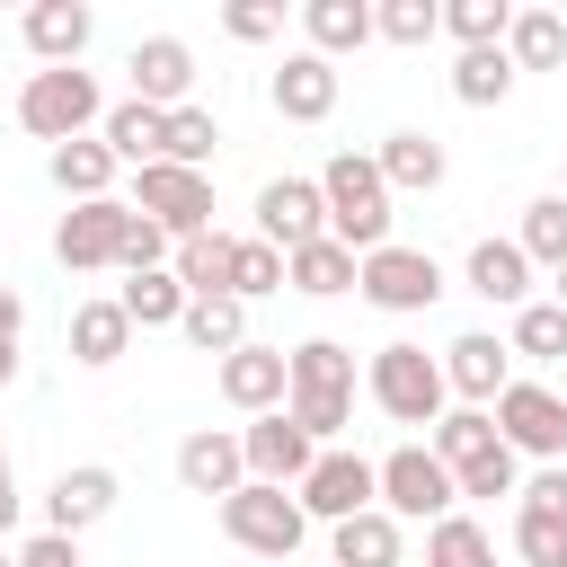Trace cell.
<instances>
[{
    "label": "cell",
    "instance_id": "1",
    "mask_svg": "<svg viewBox=\"0 0 567 567\" xmlns=\"http://www.w3.org/2000/svg\"><path fill=\"white\" fill-rule=\"evenodd\" d=\"M284 416H292L310 443H337L346 416H354V346L301 337V346L284 354Z\"/></svg>",
    "mask_w": 567,
    "mask_h": 567
},
{
    "label": "cell",
    "instance_id": "2",
    "mask_svg": "<svg viewBox=\"0 0 567 567\" xmlns=\"http://www.w3.org/2000/svg\"><path fill=\"white\" fill-rule=\"evenodd\" d=\"M425 452L452 470V496L496 505V496H514V487H523V461L496 443L487 408H443V416H434V434H425Z\"/></svg>",
    "mask_w": 567,
    "mask_h": 567
},
{
    "label": "cell",
    "instance_id": "3",
    "mask_svg": "<svg viewBox=\"0 0 567 567\" xmlns=\"http://www.w3.org/2000/svg\"><path fill=\"white\" fill-rule=\"evenodd\" d=\"M319 204H328V239L337 248H354V257H372V248H390V186H381V168H372V151H337L328 168H319Z\"/></svg>",
    "mask_w": 567,
    "mask_h": 567
},
{
    "label": "cell",
    "instance_id": "4",
    "mask_svg": "<svg viewBox=\"0 0 567 567\" xmlns=\"http://www.w3.org/2000/svg\"><path fill=\"white\" fill-rule=\"evenodd\" d=\"M363 399H372L390 425H425V434H434V416L452 408V390H443V363H434L425 346H408V337L372 346V363H363Z\"/></svg>",
    "mask_w": 567,
    "mask_h": 567
},
{
    "label": "cell",
    "instance_id": "5",
    "mask_svg": "<svg viewBox=\"0 0 567 567\" xmlns=\"http://www.w3.org/2000/svg\"><path fill=\"white\" fill-rule=\"evenodd\" d=\"M213 514H221L230 549H248V558H266V567H284V558L310 540V514H301V496H292V487H266V478L230 487Z\"/></svg>",
    "mask_w": 567,
    "mask_h": 567
},
{
    "label": "cell",
    "instance_id": "6",
    "mask_svg": "<svg viewBox=\"0 0 567 567\" xmlns=\"http://www.w3.org/2000/svg\"><path fill=\"white\" fill-rule=\"evenodd\" d=\"M18 124H27L35 142H80V133H97V124H106V89H97V71H80V62H62V71H27V89H18Z\"/></svg>",
    "mask_w": 567,
    "mask_h": 567
},
{
    "label": "cell",
    "instance_id": "7",
    "mask_svg": "<svg viewBox=\"0 0 567 567\" xmlns=\"http://www.w3.org/2000/svg\"><path fill=\"white\" fill-rule=\"evenodd\" d=\"M487 425H496V443H505L514 461H540V470L567 461V399H558L549 381H523V372H514V381L496 390Z\"/></svg>",
    "mask_w": 567,
    "mask_h": 567
},
{
    "label": "cell",
    "instance_id": "8",
    "mask_svg": "<svg viewBox=\"0 0 567 567\" xmlns=\"http://www.w3.org/2000/svg\"><path fill=\"white\" fill-rule=\"evenodd\" d=\"M354 292H363L372 310H390V319H416V310H434L452 284H443L434 248H408V239H390V248H372V257L354 266Z\"/></svg>",
    "mask_w": 567,
    "mask_h": 567
},
{
    "label": "cell",
    "instance_id": "9",
    "mask_svg": "<svg viewBox=\"0 0 567 567\" xmlns=\"http://www.w3.org/2000/svg\"><path fill=\"white\" fill-rule=\"evenodd\" d=\"M372 487H381V514H390V523H443V514H461L452 470H443L425 443L381 452V461H372Z\"/></svg>",
    "mask_w": 567,
    "mask_h": 567
},
{
    "label": "cell",
    "instance_id": "10",
    "mask_svg": "<svg viewBox=\"0 0 567 567\" xmlns=\"http://www.w3.org/2000/svg\"><path fill=\"white\" fill-rule=\"evenodd\" d=\"M142 221H159L168 239H195L213 230V168H177V159H151L133 168V195H124Z\"/></svg>",
    "mask_w": 567,
    "mask_h": 567
},
{
    "label": "cell",
    "instance_id": "11",
    "mask_svg": "<svg viewBox=\"0 0 567 567\" xmlns=\"http://www.w3.org/2000/svg\"><path fill=\"white\" fill-rule=\"evenodd\" d=\"M292 496H301V514H310V523H328V532H337V523H354L363 505H381L372 461H363V452H346V443H319V461L301 470V487H292Z\"/></svg>",
    "mask_w": 567,
    "mask_h": 567
},
{
    "label": "cell",
    "instance_id": "12",
    "mask_svg": "<svg viewBox=\"0 0 567 567\" xmlns=\"http://www.w3.org/2000/svg\"><path fill=\"white\" fill-rule=\"evenodd\" d=\"M124 230H133V204H124V195L71 204V213L53 221V257H62L71 275H106V266H124Z\"/></svg>",
    "mask_w": 567,
    "mask_h": 567
},
{
    "label": "cell",
    "instance_id": "13",
    "mask_svg": "<svg viewBox=\"0 0 567 567\" xmlns=\"http://www.w3.org/2000/svg\"><path fill=\"white\" fill-rule=\"evenodd\" d=\"M337 89H346V71L319 62L310 44H292V53L266 71V106H275L284 124H328V115H337Z\"/></svg>",
    "mask_w": 567,
    "mask_h": 567
},
{
    "label": "cell",
    "instance_id": "14",
    "mask_svg": "<svg viewBox=\"0 0 567 567\" xmlns=\"http://www.w3.org/2000/svg\"><path fill=\"white\" fill-rule=\"evenodd\" d=\"M257 239H266V248H284V257H292V248H310V239H328L319 177H292V168H284V177H266V186H257Z\"/></svg>",
    "mask_w": 567,
    "mask_h": 567
},
{
    "label": "cell",
    "instance_id": "15",
    "mask_svg": "<svg viewBox=\"0 0 567 567\" xmlns=\"http://www.w3.org/2000/svg\"><path fill=\"white\" fill-rule=\"evenodd\" d=\"M434 363H443L452 408H496V390L514 381V346H505V337H487V328H461Z\"/></svg>",
    "mask_w": 567,
    "mask_h": 567
},
{
    "label": "cell",
    "instance_id": "16",
    "mask_svg": "<svg viewBox=\"0 0 567 567\" xmlns=\"http://www.w3.org/2000/svg\"><path fill=\"white\" fill-rule=\"evenodd\" d=\"M124 97H142V106H195V44L186 35H142L133 53H124Z\"/></svg>",
    "mask_w": 567,
    "mask_h": 567
},
{
    "label": "cell",
    "instance_id": "17",
    "mask_svg": "<svg viewBox=\"0 0 567 567\" xmlns=\"http://www.w3.org/2000/svg\"><path fill=\"white\" fill-rule=\"evenodd\" d=\"M115 496H124V478H115L106 461H71V470L44 487V532L80 540V532H97V523L115 514Z\"/></svg>",
    "mask_w": 567,
    "mask_h": 567
},
{
    "label": "cell",
    "instance_id": "18",
    "mask_svg": "<svg viewBox=\"0 0 567 567\" xmlns=\"http://www.w3.org/2000/svg\"><path fill=\"white\" fill-rule=\"evenodd\" d=\"M239 461H248V478H266V487H301V470L319 461V443H310L284 408H266V416L239 425Z\"/></svg>",
    "mask_w": 567,
    "mask_h": 567
},
{
    "label": "cell",
    "instance_id": "19",
    "mask_svg": "<svg viewBox=\"0 0 567 567\" xmlns=\"http://www.w3.org/2000/svg\"><path fill=\"white\" fill-rule=\"evenodd\" d=\"M177 487L186 496H230V487H248V461H239V425H195L186 443H177Z\"/></svg>",
    "mask_w": 567,
    "mask_h": 567
},
{
    "label": "cell",
    "instance_id": "20",
    "mask_svg": "<svg viewBox=\"0 0 567 567\" xmlns=\"http://www.w3.org/2000/svg\"><path fill=\"white\" fill-rule=\"evenodd\" d=\"M213 390L239 408V416H266V408H284V346H230L221 363H213Z\"/></svg>",
    "mask_w": 567,
    "mask_h": 567
},
{
    "label": "cell",
    "instance_id": "21",
    "mask_svg": "<svg viewBox=\"0 0 567 567\" xmlns=\"http://www.w3.org/2000/svg\"><path fill=\"white\" fill-rule=\"evenodd\" d=\"M18 35H27V53H35L44 71H62V62H80V53H89L97 9H89V0H35V9L18 18Z\"/></svg>",
    "mask_w": 567,
    "mask_h": 567
},
{
    "label": "cell",
    "instance_id": "22",
    "mask_svg": "<svg viewBox=\"0 0 567 567\" xmlns=\"http://www.w3.org/2000/svg\"><path fill=\"white\" fill-rule=\"evenodd\" d=\"M372 168H381V186H390V195H434V186L452 177V151H443L434 133H416V124H399V133H381V151H372Z\"/></svg>",
    "mask_w": 567,
    "mask_h": 567
},
{
    "label": "cell",
    "instance_id": "23",
    "mask_svg": "<svg viewBox=\"0 0 567 567\" xmlns=\"http://www.w3.org/2000/svg\"><path fill=\"white\" fill-rule=\"evenodd\" d=\"M71 363H89V372H106V363H124L133 354V319H124V301L115 292H89V301H71Z\"/></svg>",
    "mask_w": 567,
    "mask_h": 567
},
{
    "label": "cell",
    "instance_id": "24",
    "mask_svg": "<svg viewBox=\"0 0 567 567\" xmlns=\"http://www.w3.org/2000/svg\"><path fill=\"white\" fill-rule=\"evenodd\" d=\"M461 284H470L478 301H496V310H523V301H532V257H523L514 239H478V248L461 257Z\"/></svg>",
    "mask_w": 567,
    "mask_h": 567
},
{
    "label": "cell",
    "instance_id": "25",
    "mask_svg": "<svg viewBox=\"0 0 567 567\" xmlns=\"http://www.w3.org/2000/svg\"><path fill=\"white\" fill-rule=\"evenodd\" d=\"M328 567H408V523H390L381 505H363L354 523L328 532Z\"/></svg>",
    "mask_w": 567,
    "mask_h": 567
},
{
    "label": "cell",
    "instance_id": "26",
    "mask_svg": "<svg viewBox=\"0 0 567 567\" xmlns=\"http://www.w3.org/2000/svg\"><path fill=\"white\" fill-rule=\"evenodd\" d=\"M301 35L319 62H346L372 44V0H301Z\"/></svg>",
    "mask_w": 567,
    "mask_h": 567
},
{
    "label": "cell",
    "instance_id": "27",
    "mask_svg": "<svg viewBox=\"0 0 567 567\" xmlns=\"http://www.w3.org/2000/svg\"><path fill=\"white\" fill-rule=\"evenodd\" d=\"M230 257H239V230H195L168 248V275L186 284V301H213V292H230Z\"/></svg>",
    "mask_w": 567,
    "mask_h": 567
},
{
    "label": "cell",
    "instance_id": "28",
    "mask_svg": "<svg viewBox=\"0 0 567 567\" xmlns=\"http://www.w3.org/2000/svg\"><path fill=\"white\" fill-rule=\"evenodd\" d=\"M53 186H62V204H97V195H115V151L97 142V133H80V142H53Z\"/></svg>",
    "mask_w": 567,
    "mask_h": 567
},
{
    "label": "cell",
    "instance_id": "29",
    "mask_svg": "<svg viewBox=\"0 0 567 567\" xmlns=\"http://www.w3.org/2000/svg\"><path fill=\"white\" fill-rule=\"evenodd\" d=\"M159 133H168V115L142 106V97H115L106 124H97V142L115 151V168H151V159H159Z\"/></svg>",
    "mask_w": 567,
    "mask_h": 567
},
{
    "label": "cell",
    "instance_id": "30",
    "mask_svg": "<svg viewBox=\"0 0 567 567\" xmlns=\"http://www.w3.org/2000/svg\"><path fill=\"white\" fill-rule=\"evenodd\" d=\"M354 248H337V239H310V248H292L284 257V284L292 292H310V301H337V292H354Z\"/></svg>",
    "mask_w": 567,
    "mask_h": 567
},
{
    "label": "cell",
    "instance_id": "31",
    "mask_svg": "<svg viewBox=\"0 0 567 567\" xmlns=\"http://www.w3.org/2000/svg\"><path fill=\"white\" fill-rule=\"evenodd\" d=\"M177 337L195 346V354H230V346H248V301H230V292H213V301H186V319H177Z\"/></svg>",
    "mask_w": 567,
    "mask_h": 567
},
{
    "label": "cell",
    "instance_id": "32",
    "mask_svg": "<svg viewBox=\"0 0 567 567\" xmlns=\"http://www.w3.org/2000/svg\"><path fill=\"white\" fill-rule=\"evenodd\" d=\"M505 62H514V71H558V62H567V18H558V9H514Z\"/></svg>",
    "mask_w": 567,
    "mask_h": 567
},
{
    "label": "cell",
    "instance_id": "33",
    "mask_svg": "<svg viewBox=\"0 0 567 567\" xmlns=\"http://www.w3.org/2000/svg\"><path fill=\"white\" fill-rule=\"evenodd\" d=\"M514 62H505V44H478V53H452V97L461 106H505L514 97Z\"/></svg>",
    "mask_w": 567,
    "mask_h": 567
},
{
    "label": "cell",
    "instance_id": "34",
    "mask_svg": "<svg viewBox=\"0 0 567 567\" xmlns=\"http://www.w3.org/2000/svg\"><path fill=\"white\" fill-rule=\"evenodd\" d=\"M425 567H496V532L478 514H443L425 523Z\"/></svg>",
    "mask_w": 567,
    "mask_h": 567
},
{
    "label": "cell",
    "instance_id": "35",
    "mask_svg": "<svg viewBox=\"0 0 567 567\" xmlns=\"http://www.w3.org/2000/svg\"><path fill=\"white\" fill-rule=\"evenodd\" d=\"M115 301H124V319H133V328H177V319H186V284H177L168 266L124 275V292H115Z\"/></svg>",
    "mask_w": 567,
    "mask_h": 567
},
{
    "label": "cell",
    "instance_id": "36",
    "mask_svg": "<svg viewBox=\"0 0 567 567\" xmlns=\"http://www.w3.org/2000/svg\"><path fill=\"white\" fill-rule=\"evenodd\" d=\"M505 346H514V363H567V310L558 301H523Z\"/></svg>",
    "mask_w": 567,
    "mask_h": 567
},
{
    "label": "cell",
    "instance_id": "37",
    "mask_svg": "<svg viewBox=\"0 0 567 567\" xmlns=\"http://www.w3.org/2000/svg\"><path fill=\"white\" fill-rule=\"evenodd\" d=\"M514 248L532 257V275H540V266H567V195H532V204H523Z\"/></svg>",
    "mask_w": 567,
    "mask_h": 567
},
{
    "label": "cell",
    "instance_id": "38",
    "mask_svg": "<svg viewBox=\"0 0 567 567\" xmlns=\"http://www.w3.org/2000/svg\"><path fill=\"white\" fill-rule=\"evenodd\" d=\"M213 151H221V124H213V106H168L159 159H177V168H213Z\"/></svg>",
    "mask_w": 567,
    "mask_h": 567
},
{
    "label": "cell",
    "instance_id": "39",
    "mask_svg": "<svg viewBox=\"0 0 567 567\" xmlns=\"http://www.w3.org/2000/svg\"><path fill=\"white\" fill-rule=\"evenodd\" d=\"M505 27H514V0H443V35H452L461 53L505 44Z\"/></svg>",
    "mask_w": 567,
    "mask_h": 567
},
{
    "label": "cell",
    "instance_id": "40",
    "mask_svg": "<svg viewBox=\"0 0 567 567\" xmlns=\"http://www.w3.org/2000/svg\"><path fill=\"white\" fill-rule=\"evenodd\" d=\"M372 35L416 53V44H434V35H443V0H381V9H372Z\"/></svg>",
    "mask_w": 567,
    "mask_h": 567
},
{
    "label": "cell",
    "instance_id": "41",
    "mask_svg": "<svg viewBox=\"0 0 567 567\" xmlns=\"http://www.w3.org/2000/svg\"><path fill=\"white\" fill-rule=\"evenodd\" d=\"M266 292H284V248H266V239L248 230L239 257H230V301H266Z\"/></svg>",
    "mask_w": 567,
    "mask_h": 567
},
{
    "label": "cell",
    "instance_id": "42",
    "mask_svg": "<svg viewBox=\"0 0 567 567\" xmlns=\"http://www.w3.org/2000/svg\"><path fill=\"white\" fill-rule=\"evenodd\" d=\"M514 558H523V567H567V523L514 505Z\"/></svg>",
    "mask_w": 567,
    "mask_h": 567
},
{
    "label": "cell",
    "instance_id": "43",
    "mask_svg": "<svg viewBox=\"0 0 567 567\" xmlns=\"http://www.w3.org/2000/svg\"><path fill=\"white\" fill-rule=\"evenodd\" d=\"M514 505H523V514H549V523H567V461L532 470V478L514 487Z\"/></svg>",
    "mask_w": 567,
    "mask_h": 567
},
{
    "label": "cell",
    "instance_id": "44",
    "mask_svg": "<svg viewBox=\"0 0 567 567\" xmlns=\"http://www.w3.org/2000/svg\"><path fill=\"white\" fill-rule=\"evenodd\" d=\"M221 35L266 44V35H284V9H275V0H230V9H221Z\"/></svg>",
    "mask_w": 567,
    "mask_h": 567
},
{
    "label": "cell",
    "instance_id": "45",
    "mask_svg": "<svg viewBox=\"0 0 567 567\" xmlns=\"http://www.w3.org/2000/svg\"><path fill=\"white\" fill-rule=\"evenodd\" d=\"M18 567H80V540H62V532H35V540H18Z\"/></svg>",
    "mask_w": 567,
    "mask_h": 567
},
{
    "label": "cell",
    "instance_id": "46",
    "mask_svg": "<svg viewBox=\"0 0 567 567\" xmlns=\"http://www.w3.org/2000/svg\"><path fill=\"white\" fill-rule=\"evenodd\" d=\"M18 328H27V301H18V292H9V284H0V337H9V346H18Z\"/></svg>",
    "mask_w": 567,
    "mask_h": 567
},
{
    "label": "cell",
    "instance_id": "47",
    "mask_svg": "<svg viewBox=\"0 0 567 567\" xmlns=\"http://www.w3.org/2000/svg\"><path fill=\"white\" fill-rule=\"evenodd\" d=\"M18 514H27V496H18V478H0V540L18 532Z\"/></svg>",
    "mask_w": 567,
    "mask_h": 567
},
{
    "label": "cell",
    "instance_id": "48",
    "mask_svg": "<svg viewBox=\"0 0 567 567\" xmlns=\"http://www.w3.org/2000/svg\"><path fill=\"white\" fill-rule=\"evenodd\" d=\"M9 381H18V346L0 337V390H9Z\"/></svg>",
    "mask_w": 567,
    "mask_h": 567
},
{
    "label": "cell",
    "instance_id": "49",
    "mask_svg": "<svg viewBox=\"0 0 567 567\" xmlns=\"http://www.w3.org/2000/svg\"><path fill=\"white\" fill-rule=\"evenodd\" d=\"M549 301H558V310H567V266H549Z\"/></svg>",
    "mask_w": 567,
    "mask_h": 567
},
{
    "label": "cell",
    "instance_id": "50",
    "mask_svg": "<svg viewBox=\"0 0 567 567\" xmlns=\"http://www.w3.org/2000/svg\"><path fill=\"white\" fill-rule=\"evenodd\" d=\"M0 567H18V549H9V540H0Z\"/></svg>",
    "mask_w": 567,
    "mask_h": 567
},
{
    "label": "cell",
    "instance_id": "51",
    "mask_svg": "<svg viewBox=\"0 0 567 567\" xmlns=\"http://www.w3.org/2000/svg\"><path fill=\"white\" fill-rule=\"evenodd\" d=\"M0 478H9V452H0Z\"/></svg>",
    "mask_w": 567,
    "mask_h": 567
},
{
    "label": "cell",
    "instance_id": "52",
    "mask_svg": "<svg viewBox=\"0 0 567 567\" xmlns=\"http://www.w3.org/2000/svg\"><path fill=\"white\" fill-rule=\"evenodd\" d=\"M558 195H567V177H558Z\"/></svg>",
    "mask_w": 567,
    "mask_h": 567
}]
</instances>
